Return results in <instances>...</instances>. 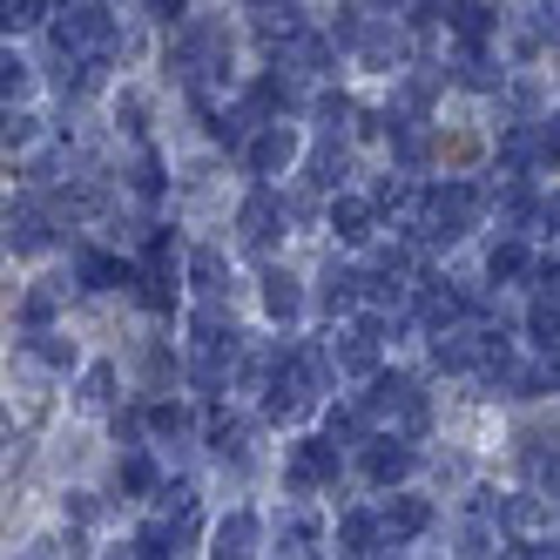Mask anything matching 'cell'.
<instances>
[{
	"label": "cell",
	"instance_id": "52a82bcc",
	"mask_svg": "<svg viewBox=\"0 0 560 560\" xmlns=\"http://www.w3.org/2000/svg\"><path fill=\"white\" fill-rule=\"evenodd\" d=\"M236 230H244V244H250V250H270V236L284 230V210H277V196H270V189H250V196H244V210H236Z\"/></svg>",
	"mask_w": 560,
	"mask_h": 560
},
{
	"label": "cell",
	"instance_id": "277c9868",
	"mask_svg": "<svg viewBox=\"0 0 560 560\" xmlns=\"http://www.w3.org/2000/svg\"><path fill=\"white\" fill-rule=\"evenodd\" d=\"M378 345H385V325L378 317H358L331 338V365L351 372V378H378Z\"/></svg>",
	"mask_w": 560,
	"mask_h": 560
},
{
	"label": "cell",
	"instance_id": "7402d4cb",
	"mask_svg": "<svg viewBox=\"0 0 560 560\" xmlns=\"http://www.w3.org/2000/svg\"><path fill=\"white\" fill-rule=\"evenodd\" d=\"M527 331H534V338H540L547 351L560 345V298H547V291L534 298V311H527Z\"/></svg>",
	"mask_w": 560,
	"mask_h": 560
},
{
	"label": "cell",
	"instance_id": "cb8c5ba5",
	"mask_svg": "<svg viewBox=\"0 0 560 560\" xmlns=\"http://www.w3.org/2000/svg\"><path fill=\"white\" fill-rule=\"evenodd\" d=\"M338 176H345V155H338V142L325 136V142L311 149V183H317V189H338Z\"/></svg>",
	"mask_w": 560,
	"mask_h": 560
},
{
	"label": "cell",
	"instance_id": "484cf974",
	"mask_svg": "<svg viewBox=\"0 0 560 560\" xmlns=\"http://www.w3.org/2000/svg\"><path fill=\"white\" fill-rule=\"evenodd\" d=\"M534 155H540V170H560V115L534 122Z\"/></svg>",
	"mask_w": 560,
	"mask_h": 560
},
{
	"label": "cell",
	"instance_id": "603a6c76",
	"mask_svg": "<svg viewBox=\"0 0 560 560\" xmlns=\"http://www.w3.org/2000/svg\"><path fill=\"white\" fill-rule=\"evenodd\" d=\"M82 284L89 291H108V284H129V270L115 264V257H102V250H82Z\"/></svg>",
	"mask_w": 560,
	"mask_h": 560
},
{
	"label": "cell",
	"instance_id": "d6a6232c",
	"mask_svg": "<svg viewBox=\"0 0 560 560\" xmlns=\"http://www.w3.org/2000/svg\"><path fill=\"white\" fill-rule=\"evenodd\" d=\"M48 311H55V291H34V298L21 304V317H27V325H34V331H42V325H48Z\"/></svg>",
	"mask_w": 560,
	"mask_h": 560
},
{
	"label": "cell",
	"instance_id": "d4e9b609",
	"mask_svg": "<svg viewBox=\"0 0 560 560\" xmlns=\"http://www.w3.org/2000/svg\"><path fill=\"white\" fill-rule=\"evenodd\" d=\"M453 27H459L466 48H479V42L493 34V8H453Z\"/></svg>",
	"mask_w": 560,
	"mask_h": 560
},
{
	"label": "cell",
	"instance_id": "ba28073f",
	"mask_svg": "<svg viewBox=\"0 0 560 560\" xmlns=\"http://www.w3.org/2000/svg\"><path fill=\"white\" fill-rule=\"evenodd\" d=\"M298 163V136L284 129V122H264L257 136H250V170L257 176H277V170H291Z\"/></svg>",
	"mask_w": 560,
	"mask_h": 560
},
{
	"label": "cell",
	"instance_id": "4316f807",
	"mask_svg": "<svg viewBox=\"0 0 560 560\" xmlns=\"http://www.w3.org/2000/svg\"><path fill=\"white\" fill-rule=\"evenodd\" d=\"M358 55H365L372 68H385V61H398V34H385V27H365V42H358Z\"/></svg>",
	"mask_w": 560,
	"mask_h": 560
},
{
	"label": "cell",
	"instance_id": "f35d334b",
	"mask_svg": "<svg viewBox=\"0 0 560 560\" xmlns=\"http://www.w3.org/2000/svg\"><path fill=\"white\" fill-rule=\"evenodd\" d=\"M547 560H560V547H553V553H547Z\"/></svg>",
	"mask_w": 560,
	"mask_h": 560
},
{
	"label": "cell",
	"instance_id": "9c48e42d",
	"mask_svg": "<svg viewBox=\"0 0 560 560\" xmlns=\"http://www.w3.org/2000/svg\"><path fill=\"white\" fill-rule=\"evenodd\" d=\"M8 244H14L21 257L48 250V244H55V223H48V210H42V203H14V210H8Z\"/></svg>",
	"mask_w": 560,
	"mask_h": 560
},
{
	"label": "cell",
	"instance_id": "7a4b0ae2",
	"mask_svg": "<svg viewBox=\"0 0 560 560\" xmlns=\"http://www.w3.org/2000/svg\"><path fill=\"white\" fill-rule=\"evenodd\" d=\"M55 48L68 55V68L108 61V55H115V21H108V8H68V14L55 21Z\"/></svg>",
	"mask_w": 560,
	"mask_h": 560
},
{
	"label": "cell",
	"instance_id": "d590c367",
	"mask_svg": "<svg viewBox=\"0 0 560 560\" xmlns=\"http://www.w3.org/2000/svg\"><path fill=\"white\" fill-rule=\"evenodd\" d=\"M136 189H142V196L163 189V163H155V155H142V163H136Z\"/></svg>",
	"mask_w": 560,
	"mask_h": 560
},
{
	"label": "cell",
	"instance_id": "ffe728a7",
	"mask_svg": "<svg viewBox=\"0 0 560 560\" xmlns=\"http://www.w3.org/2000/svg\"><path fill=\"white\" fill-rule=\"evenodd\" d=\"M189 277H196V291H203L210 304L230 291V284H223V257H217V250H189Z\"/></svg>",
	"mask_w": 560,
	"mask_h": 560
},
{
	"label": "cell",
	"instance_id": "2e32d148",
	"mask_svg": "<svg viewBox=\"0 0 560 560\" xmlns=\"http://www.w3.org/2000/svg\"><path fill=\"white\" fill-rule=\"evenodd\" d=\"M378 540H385V534H378L372 513H345V520H338V553H345V560H365Z\"/></svg>",
	"mask_w": 560,
	"mask_h": 560
},
{
	"label": "cell",
	"instance_id": "e0dca14e",
	"mask_svg": "<svg viewBox=\"0 0 560 560\" xmlns=\"http://www.w3.org/2000/svg\"><path fill=\"white\" fill-rule=\"evenodd\" d=\"M331 230L345 236V244H365V236H372V203H365V196H338V203H331Z\"/></svg>",
	"mask_w": 560,
	"mask_h": 560
},
{
	"label": "cell",
	"instance_id": "f1b7e54d",
	"mask_svg": "<svg viewBox=\"0 0 560 560\" xmlns=\"http://www.w3.org/2000/svg\"><path fill=\"white\" fill-rule=\"evenodd\" d=\"M527 230H534V236H553V230H560V196H540L534 217H527Z\"/></svg>",
	"mask_w": 560,
	"mask_h": 560
},
{
	"label": "cell",
	"instance_id": "5bb4252c",
	"mask_svg": "<svg viewBox=\"0 0 560 560\" xmlns=\"http://www.w3.org/2000/svg\"><path fill=\"white\" fill-rule=\"evenodd\" d=\"M425 527H432V506L425 500H385V513H378V534L385 540H412Z\"/></svg>",
	"mask_w": 560,
	"mask_h": 560
},
{
	"label": "cell",
	"instance_id": "44dd1931",
	"mask_svg": "<svg viewBox=\"0 0 560 560\" xmlns=\"http://www.w3.org/2000/svg\"><path fill=\"white\" fill-rule=\"evenodd\" d=\"M358 284H365L358 270H338V264H331V270H325V311H331V317L351 311V304H358Z\"/></svg>",
	"mask_w": 560,
	"mask_h": 560
},
{
	"label": "cell",
	"instance_id": "5b68a950",
	"mask_svg": "<svg viewBox=\"0 0 560 560\" xmlns=\"http://www.w3.org/2000/svg\"><path fill=\"white\" fill-rule=\"evenodd\" d=\"M513 459H520V472L534 479V493H553L560 487V432H547V425L520 432L513 439Z\"/></svg>",
	"mask_w": 560,
	"mask_h": 560
},
{
	"label": "cell",
	"instance_id": "d6986e66",
	"mask_svg": "<svg viewBox=\"0 0 560 560\" xmlns=\"http://www.w3.org/2000/svg\"><path fill=\"white\" fill-rule=\"evenodd\" d=\"M115 479H122V493H155V459L142 446H129L122 466H115Z\"/></svg>",
	"mask_w": 560,
	"mask_h": 560
},
{
	"label": "cell",
	"instance_id": "e575fe53",
	"mask_svg": "<svg viewBox=\"0 0 560 560\" xmlns=\"http://www.w3.org/2000/svg\"><path fill=\"white\" fill-rule=\"evenodd\" d=\"M34 358H48V365H68V345L55 331H34Z\"/></svg>",
	"mask_w": 560,
	"mask_h": 560
},
{
	"label": "cell",
	"instance_id": "8992f818",
	"mask_svg": "<svg viewBox=\"0 0 560 560\" xmlns=\"http://www.w3.org/2000/svg\"><path fill=\"white\" fill-rule=\"evenodd\" d=\"M338 479V446L331 439H304V446H291V466H284V487L291 493H317Z\"/></svg>",
	"mask_w": 560,
	"mask_h": 560
},
{
	"label": "cell",
	"instance_id": "ac0fdd59",
	"mask_svg": "<svg viewBox=\"0 0 560 560\" xmlns=\"http://www.w3.org/2000/svg\"><path fill=\"white\" fill-rule=\"evenodd\" d=\"M136 284H142V304H149V311H176V291H170V264H163V257H149V270L136 277Z\"/></svg>",
	"mask_w": 560,
	"mask_h": 560
},
{
	"label": "cell",
	"instance_id": "f546056e",
	"mask_svg": "<svg viewBox=\"0 0 560 560\" xmlns=\"http://www.w3.org/2000/svg\"><path fill=\"white\" fill-rule=\"evenodd\" d=\"M42 0H14V8H8V34H27V27H42Z\"/></svg>",
	"mask_w": 560,
	"mask_h": 560
},
{
	"label": "cell",
	"instance_id": "4fadbf2b",
	"mask_svg": "<svg viewBox=\"0 0 560 560\" xmlns=\"http://www.w3.org/2000/svg\"><path fill=\"white\" fill-rule=\"evenodd\" d=\"M493 500L479 493V506H472V520L459 527V560H500V534H493Z\"/></svg>",
	"mask_w": 560,
	"mask_h": 560
},
{
	"label": "cell",
	"instance_id": "74e56055",
	"mask_svg": "<svg viewBox=\"0 0 560 560\" xmlns=\"http://www.w3.org/2000/svg\"><path fill=\"white\" fill-rule=\"evenodd\" d=\"M0 89H8V95H21V89H27V68H21L14 55H8V74H0Z\"/></svg>",
	"mask_w": 560,
	"mask_h": 560
},
{
	"label": "cell",
	"instance_id": "30bf717a",
	"mask_svg": "<svg viewBox=\"0 0 560 560\" xmlns=\"http://www.w3.org/2000/svg\"><path fill=\"white\" fill-rule=\"evenodd\" d=\"M412 466H419V453L406 446V439H365V479H378V487L406 479Z\"/></svg>",
	"mask_w": 560,
	"mask_h": 560
},
{
	"label": "cell",
	"instance_id": "9a60e30c",
	"mask_svg": "<svg viewBox=\"0 0 560 560\" xmlns=\"http://www.w3.org/2000/svg\"><path fill=\"white\" fill-rule=\"evenodd\" d=\"M264 311L277 317V325H291V317L304 311V291H298V277H284V270H264Z\"/></svg>",
	"mask_w": 560,
	"mask_h": 560
},
{
	"label": "cell",
	"instance_id": "1f68e13d",
	"mask_svg": "<svg viewBox=\"0 0 560 560\" xmlns=\"http://www.w3.org/2000/svg\"><path fill=\"white\" fill-rule=\"evenodd\" d=\"M291 61H298V68H317V61H325V42H317V34H298V42H291Z\"/></svg>",
	"mask_w": 560,
	"mask_h": 560
},
{
	"label": "cell",
	"instance_id": "8fae6325",
	"mask_svg": "<svg viewBox=\"0 0 560 560\" xmlns=\"http://www.w3.org/2000/svg\"><path fill=\"white\" fill-rule=\"evenodd\" d=\"M210 560H257V513L236 506L217 527V540H210Z\"/></svg>",
	"mask_w": 560,
	"mask_h": 560
},
{
	"label": "cell",
	"instance_id": "4dcf8cb0",
	"mask_svg": "<svg viewBox=\"0 0 560 560\" xmlns=\"http://www.w3.org/2000/svg\"><path fill=\"white\" fill-rule=\"evenodd\" d=\"M345 115H351V102H345V95H317V122H325V136H338Z\"/></svg>",
	"mask_w": 560,
	"mask_h": 560
},
{
	"label": "cell",
	"instance_id": "836d02e7",
	"mask_svg": "<svg viewBox=\"0 0 560 560\" xmlns=\"http://www.w3.org/2000/svg\"><path fill=\"white\" fill-rule=\"evenodd\" d=\"M108 385H115V378H108V365H95V372L82 378V398H89V406H108Z\"/></svg>",
	"mask_w": 560,
	"mask_h": 560
},
{
	"label": "cell",
	"instance_id": "83f0119b",
	"mask_svg": "<svg viewBox=\"0 0 560 560\" xmlns=\"http://www.w3.org/2000/svg\"><path fill=\"white\" fill-rule=\"evenodd\" d=\"M520 270H527V250H520V244H493V257H487L493 284H500V277H520Z\"/></svg>",
	"mask_w": 560,
	"mask_h": 560
},
{
	"label": "cell",
	"instance_id": "7c38bea8",
	"mask_svg": "<svg viewBox=\"0 0 560 560\" xmlns=\"http://www.w3.org/2000/svg\"><path fill=\"white\" fill-rule=\"evenodd\" d=\"M419 317H425V331H432V338H446V331H459L466 298L446 291V284H425V291H419Z\"/></svg>",
	"mask_w": 560,
	"mask_h": 560
},
{
	"label": "cell",
	"instance_id": "3957f363",
	"mask_svg": "<svg viewBox=\"0 0 560 560\" xmlns=\"http://www.w3.org/2000/svg\"><path fill=\"white\" fill-rule=\"evenodd\" d=\"M358 412L365 419H398V439H412V432H425V398H419V385L412 378H372V392L358 398Z\"/></svg>",
	"mask_w": 560,
	"mask_h": 560
},
{
	"label": "cell",
	"instance_id": "8d00e7d4",
	"mask_svg": "<svg viewBox=\"0 0 560 560\" xmlns=\"http://www.w3.org/2000/svg\"><path fill=\"white\" fill-rule=\"evenodd\" d=\"M149 425H155V432H183V425H189V412H183V406H155V412H149Z\"/></svg>",
	"mask_w": 560,
	"mask_h": 560
},
{
	"label": "cell",
	"instance_id": "6da1fadb",
	"mask_svg": "<svg viewBox=\"0 0 560 560\" xmlns=\"http://www.w3.org/2000/svg\"><path fill=\"white\" fill-rule=\"evenodd\" d=\"M479 203H487V189H472V183H439L419 196V210H412V236H425V244H459V236L472 230Z\"/></svg>",
	"mask_w": 560,
	"mask_h": 560
}]
</instances>
